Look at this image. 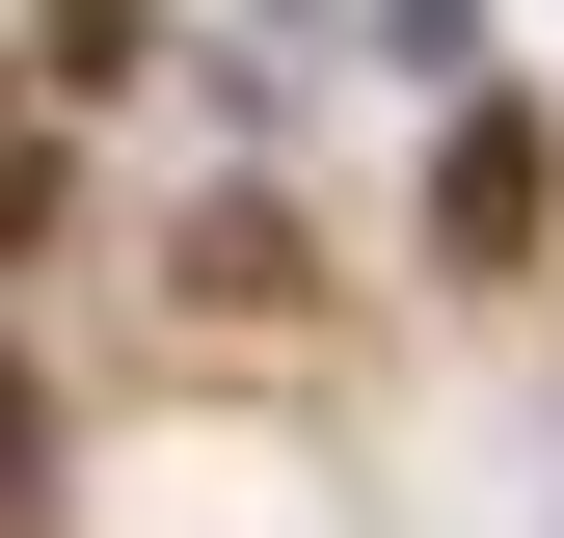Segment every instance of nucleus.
Wrapping results in <instances>:
<instances>
[{
    "label": "nucleus",
    "mask_w": 564,
    "mask_h": 538,
    "mask_svg": "<svg viewBox=\"0 0 564 538\" xmlns=\"http://www.w3.org/2000/svg\"><path fill=\"white\" fill-rule=\"evenodd\" d=\"M431 216H457V243H538V134H511V108H484L457 162H431Z\"/></svg>",
    "instance_id": "obj_1"
}]
</instances>
